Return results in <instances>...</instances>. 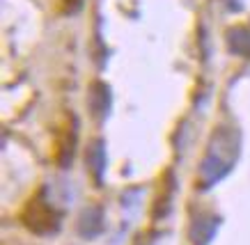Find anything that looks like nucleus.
<instances>
[{"label": "nucleus", "mask_w": 250, "mask_h": 245, "mask_svg": "<svg viewBox=\"0 0 250 245\" xmlns=\"http://www.w3.org/2000/svg\"><path fill=\"white\" fill-rule=\"evenodd\" d=\"M62 2H69V5H71V2H78V0H62Z\"/></svg>", "instance_id": "4"}, {"label": "nucleus", "mask_w": 250, "mask_h": 245, "mask_svg": "<svg viewBox=\"0 0 250 245\" xmlns=\"http://www.w3.org/2000/svg\"><path fill=\"white\" fill-rule=\"evenodd\" d=\"M87 161L94 163V170H97V172H101V170H104V149H101V145H97L94 149H90V153H87Z\"/></svg>", "instance_id": "3"}, {"label": "nucleus", "mask_w": 250, "mask_h": 245, "mask_svg": "<svg viewBox=\"0 0 250 245\" xmlns=\"http://www.w3.org/2000/svg\"><path fill=\"white\" fill-rule=\"evenodd\" d=\"M229 44H232V51L236 53H250V32L248 30H232L229 32Z\"/></svg>", "instance_id": "2"}, {"label": "nucleus", "mask_w": 250, "mask_h": 245, "mask_svg": "<svg viewBox=\"0 0 250 245\" xmlns=\"http://www.w3.org/2000/svg\"><path fill=\"white\" fill-rule=\"evenodd\" d=\"M23 225L35 234H53L60 227V213L42 195L32 197L23 211Z\"/></svg>", "instance_id": "1"}]
</instances>
